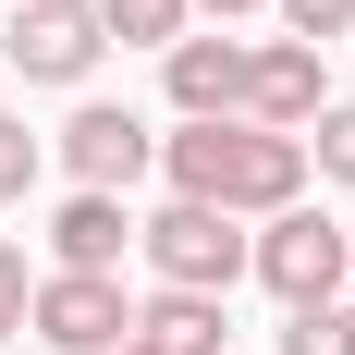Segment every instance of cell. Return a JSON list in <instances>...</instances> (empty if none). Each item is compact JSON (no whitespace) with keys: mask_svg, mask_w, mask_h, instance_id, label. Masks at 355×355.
Segmentation results:
<instances>
[{"mask_svg":"<svg viewBox=\"0 0 355 355\" xmlns=\"http://www.w3.org/2000/svg\"><path fill=\"white\" fill-rule=\"evenodd\" d=\"M159 172H172V196H196V209L270 220V209L306 196V135H270V123H184V135H159Z\"/></svg>","mask_w":355,"mask_h":355,"instance_id":"obj_1","label":"cell"},{"mask_svg":"<svg viewBox=\"0 0 355 355\" xmlns=\"http://www.w3.org/2000/svg\"><path fill=\"white\" fill-rule=\"evenodd\" d=\"M135 257L172 294H233V282H245V220H233V209H196V196H159V209L135 220Z\"/></svg>","mask_w":355,"mask_h":355,"instance_id":"obj_2","label":"cell"},{"mask_svg":"<svg viewBox=\"0 0 355 355\" xmlns=\"http://www.w3.org/2000/svg\"><path fill=\"white\" fill-rule=\"evenodd\" d=\"M343 257H355V233L331 209H306V196H294V209H270L245 233V270L270 294H282V306H319V294H343Z\"/></svg>","mask_w":355,"mask_h":355,"instance_id":"obj_3","label":"cell"},{"mask_svg":"<svg viewBox=\"0 0 355 355\" xmlns=\"http://www.w3.org/2000/svg\"><path fill=\"white\" fill-rule=\"evenodd\" d=\"M0 49H12V73H25V86H86L110 37H98V0H12Z\"/></svg>","mask_w":355,"mask_h":355,"instance_id":"obj_4","label":"cell"},{"mask_svg":"<svg viewBox=\"0 0 355 355\" xmlns=\"http://www.w3.org/2000/svg\"><path fill=\"white\" fill-rule=\"evenodd\" d=\"M49 159H62L73 184H86V196H135L147 172H159V135H147L135 110H110V98H86L62 123V135H49Z\"/></svg>","mask_w":355,"mask_h":355,"instance_id":"obj_5","label":"cell"},{"mask_svg":"<svg viewBox=\"0 0 355 355\" xmlns=\"http://www.w3.org/2000/svg\"><path fill=\"white\" fill-rule=\"evenodd\" d=\"M25 331L49 355H110V343H135V306H123L110 270H37V319Z\"/></svg>","mask_w":355,"mask_h":355,"instance_id":"obj_6","label":"cell"},{"mask_svg":"<svg viewBox=\"0 0 355 355\" xmlns=\"http://www.w3.org/2000/svg\"><path fill=\"white\" fill-rule=\"evenodd\" d=\"M331 49H306V37H257L245 49V123H270V135H306L331 110Z\"/></svg>","mask_w":355,"mask_h":355,"instance_id":"obj_7","label":"cell"},{"mask_svg":"<svg viewBox=\"0 0 355 355\" xmlns=\"http://www.w3.org/2000/svg\"><path fill=\"white\" fill-rule=\"evenodd\" d=\"M159 86H172V123H245V37H172Z\"/></svg>","mask_w":355,"mask_h":355,"instance_id":"obj_8","label":"cell"},{"mask_svg":"<svg viewBox=\"0 0 355 355\" xmlns=\"http://www.w3.org/2000/svg\"><path fill=\"white\" fill-rule=\"evenodd\" d=\"M123 257H135L123 196H86V184H73L62 209H49V270H110V282H123Z\"/></svg>","mask_w":355,"mask_h":355,"instance_id":"obj_9","label":"cell"},{"mask_svg":"<svg viewBox=\"0 0 355 355\" xmlns=\"http://www.w3.org/2000/svg\"><path fill=\"white\" fill-rule=\"evenodd\" d=\"M135 343L147 355H233V319H220V294H172V282H159L135 306Z\"/></svg>","mask_w":355,"mask_h":355,"instance_id":"obj_10","label":"cell"},{"mask_svg":"<svg viewBox=\"0 0 355 355\" xmlns=\"http://www.w3.org/2000/svg\"><path fill=\"white\" fill-rule=\"evenodd\" d=\"M98 37L110 49H172V37H196V0H98Z\"/></svg>","mask_w":355,"mask_h":355,"instance_id":"obj_11","label":"cell"},{"mask_svg":"<svg viewBox=\"0 0 355 355\" xmlns=\"http://www.w3.org/2000/svg\"><path fill=\"white\" fill-rule=\"evenodd\" d=\"M282 355H355V306L319 294V306H282Z\"/></svg>","mask_w":355,"mask_h":355,"instance_id":"obj_12","label":"cell"},{"mask_svg":"<svg viewBox=\"0 0 355 355\" xmlns=\"http://www.w3.org/2000/svg\"><path fill=\"white\" fill-rule=\"evenodd\" d=\"M37 172H49V135H37L25 110H0V209H25Z\"/></svg>","mask_w":355,"mask_h":355,"instance_id":"obj_13","label":"cell"},{"mask_svg":"<svg viewBox=\"0 0 355 355\" xmlns=\"http://www.w3.org/2000/svg\"><path fill=\"white\" fill-rule=\"evenodd\" d=\"M306 172H319V184H355V98H331L319 123H306Z\"/></svg>","mask_w":355,"mask_h":355,"instance_id":"obj_14","label":"cell"},{"mask_svg":"<svg viewBox=\"0 0 355 355\" xmlns=\"http://www.w3.org/2000/svg\"><path fill=\"white\" fill-rule=\"evenodd\" d=\"M270 12H282V37H306V49L355 37V0H270Z\"/></svg>","mask_w":355,"mask_h":355,"instance_id":"obj_15","label":"cell"},{"mask_svg":"<svg viewBox=\"0 0 355 355\" xmlns=\"http://www.w3.org/2000/svg\"><path fill=\"white\" fill-rule=\"evenodd\" d=\"M37 319V270H25V245H0V343Z\"/></svg>","mask_w":355,"mask_h":355,"instance_id":"obj_16","label":"cell"},{"mask_svg":"<svg viewBox=\"0 0 355 355\" xmlns=\"http://www.w3.org/2000/svg\"><path fill=\"white\" fill-rule=\"evenodd\" d=\"M196 12H220V25H245V12H270V0H196Z\"/></svg>","mask_w":355,"mask_h":355,"instance_id":"obj_17","label":"cell"},{"mask_svg":"<svg viewBox=\"0 0 355 355\" xmlns=\"http://www.w3.org/2000/svg\"><path fill=\"white\" fill-rule=\"evenodd\" d=\"M343 294H355V257H343Z\"/></svg>","mask_w":355,"mask_h":355,"instance_id":"obj_18","label":"cell"},{"mask_svg":"<svg viewBox=\"0 0 355 355\" xmlns=\"http://www.w3.org/2000/svg\"><path fill=\"white\" fill-rule=\"evenodd\" d=\"M110 355H147V343H110Z\"/></svg>","mask_w":355,"mask_h":355,"instance_id":"obj_19","label":"cell"}]
</instances>
